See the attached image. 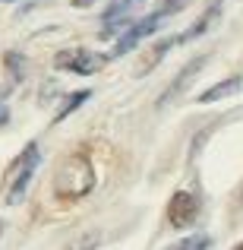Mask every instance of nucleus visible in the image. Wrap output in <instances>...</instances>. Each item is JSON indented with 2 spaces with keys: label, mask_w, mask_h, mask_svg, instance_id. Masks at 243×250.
<instances>
[{
  "label": "nucleus",
  "mask_w": 243,
  "mask_h": 250,
  "mask_svg": "<svg viewBox=\"0 0 243 250\" xmlns=\"http://www.w3.org/2000/svg\"><path fill=\"white\" fill-rule=\"evenodd\" d=\"M92 187H95V171H92V162L85 159L82 152L70 155V159L57 168L54 193L60 196V200H79Z\"/></svg>",
  "instance_id": "nucleus-1"
},
{
  "label": "nucleus",
  "mask_w": 243,
  "mask_h": 250,
  "mask_svg": "<svg viewBox=\"0 0 243 250\" xmlns=\"http://www.w3.org/2000/svg\"><path fill=\"white\" fill-rule=\"evenodd\" d=\"M38 162H41V152H38L35 143H29V146L22 149V155H19V159L10 165V171H6V181H10V190H6V203H10V206L22 203L25 190H29L32 177H35Z\"/></svg>",
  "instance_id": "nucleus-2"
},
{
  "label": "nucleus",
  "mask_w": 243,
  "mask_h": 250,
  "mask_svg": "<svg viewBox=\"0 0 243 250\" xmlns=\"http://www.w3.org/2000/svg\"><path fill=\"white\" fill-rule=\"evenodd\" d=\"M108 63L104 54H95V51H85V48H73V51H60L54 57V67L60 70H70V73H79V76H89V73H98V70Z\"/></svg>",
  "instance_id": "nucleus-3"
},
{
  "label": "nucleus",
  "mask_w": 243,
  "mask_h": 250,
  "mask_svg": "<svg viewBox=\"0 0 243 250\" xmlns=\"http://www.w3.org/2000/svg\"><path fill=\"white\" fill-rule=\"evenodd\" d=\"M168 19V13L158 10V13H152V16H146V19H139V22H133L127 32H123L120 38H117V44H114V57H123L127 51H133L136 44L142 42V38H149L152 32H158V25Z\"/></svg>",
  "instance_id": "nucleus-4"
},
{
  "label": "nucleus",
  "mask_w": 243,
  "mask_h": 250,
  "mask_svg": "<svg viewBox=\"0 0 243 250\" xmlns=\"http://www.w3.org/2000/svg\"><path fill=\"white\" fill-rule=\"evenodd\" d=\"M196 215H199V200H196L193 193L180 190V193L170 196V203H168V222L174 228H189L196 222Z\"/></svg>",
  "instance_id": "nucleus-5"
},
{
  "label": "nucleus",
  "mask_w": 243,
  "mask_h": 250,
  "mask_svg": "<svg viewBox=\"0 0 243 250\" xmlns=\"http://www.w3.org/2000/svg\"><path fill=\"white\" fill-rule=\"evenodd\" d=\"M202 67H206V57H196V61L189 63V67H183V70H180V76L174 80V85H170V89H168V92L161 95V104H168L170 98H177V95H180V92H183V89L189 85V80H193V76L199 73Z\"/></svg>",
  "instance_id": "nucleus-6"
},
{
  "label": "nucleus",
  "mask_w": 243,
  "mask_h": 250,
  "mask_svg": "<svg viewBox=\"0 0 243 250\" xmlns=\"http://www.w3.org/2000/svg\"><path fill=\"white\" fill-rule=\"evenodd\" d=\"M240 89H243V80H240V76H231V80H224V83L212 85V89H206V92L199 95V102H202V104L218 102V98H227V95H234V92H240Z\"/></svg>",
  "instance_id": "nucleus-7"
},
{
  "label": "nucleus",
  "mask_w": 243,
  "mask_h": 250,
  "mask_svg": "<svg viewBox=\"0 0 243 250\" xmlns=\"http://www.w3.org/2000/svg\"><path fill=\"white\" fill-rule=\"evenodd\" d=\"M218 10H221V0H215V3H212V6H208V10H206V13H202V19H199V22H196V25H193V29H189V32H187V35H180V38H177V42H189V38H199V35H202V32H206V29H208V25H212V22H215V16H218Z\"/></svg>",
  "instance_id": "nucleus-8"
},
{
  "label": "nucleus",
  "mask_w": 243,
  "mask_h": 250,
  "mask_svg": "<svg viewBox=\"0 0 243 250\" xmlns=\"http://www.w3.org/2000/svg\"><path fill=\"white\" fill-rule=\"evenodd\" d=\"M168 250H212V238L208 234H189V238L170 244Z\"/></svg>",
  "instance_id": "nucleus-9"
},
{
  "label": "nucleus",
  "mask_w": 243,
  "mask_h": 250,
  "mask_svg": "<svg viewBox=\"0 0 243 250\" xmlns=\"http://www.w3.org/2000/svg\"><path fill=\"white\" fill-rule=\"evenodd\" d=\"M89 95H92V92H89V89H85V92H73V95H70V98H67V102H63V108H60V111H57V121H63V117H67V114H70V111H76V108H79V104H82V102H89Z\"/></svg>",
  "instance_id": "nucleus-10"
},
{
  "label": "nucleus",
  "mask_w": 243,
  "mask_h": 250,
  "mask_svg": "<svg viewBox=\"0 0 243 250\" xmlns=\"http://www.w3.org/2000/svg\"><path fill=\"white\" fill-rule=\"evenodd\" d=\"M10 121V108H3V104H0V124H6Z\"/></svg>",
  "instance_id": "nucleus-11"
},
{
  "label": "nucleus",
  "mask_w": 243,
  "mask_h": 250,
  "mask_svg": "<svg viewBox=\"0 0 243 250\" xmlns=\"http://www.w3.org/2000/svg\"><path fill=\"white\" fill-rule=\"evenodd\" d=\"M85 3H92V0H76V6H85Z\"/></svg>",
  "instance_id": "nucleus-12"
},
{
  "label": "nucleus",
  "mask_w": 243,
  "mask_h": 250,
  "mask_svg": "<svg viewBox=\"0 0 243 250\" xmlns=\"http://www.w3.org/2000/svg\"><path fill=\"white\" fill-rule=\"evenodd\" d=\"M234 250H243V244H237V247H234Z\"/></svg>",
  "instance_id": "nucleus-13"
}]
</instances>
